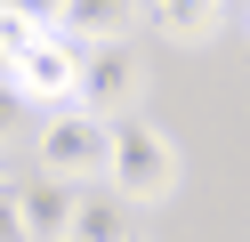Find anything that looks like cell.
<instances>
[{
    "label": "cell",
    "instance_id": "ba28073f",
    "mask_svg": "<svg viewBox=\"0 0 250 242\" xmlns=\"http://www.w3.org/2000/svg\"><path fill=\"white\" fill-rule=\"evenodd\" d=\"M137 0H65V16H57L49 32H65V41H113V32H129Z\"/></svg>",
    "mask_w": 250,
    "mask_h": 242
},
{
    "label": "cell",
    "instance_id": "9a60e30c",
    "mask_svg": "<svg viewBox=\"0 0 250 242\" xmlns=\"http://www.w3.org/2000/svg\"><path fill=\"white\" fill-rule=\"evenodd\" d=\"M129 242H137V234H129Z\"/></svg>",
    "mask_w": 250,
    "mask_h": 242
},
{
    "label": "cell",
    "instance_id": "8992f818",
    "mask_svg": "<svg viewBox=\"0 0 250 242\" xmlns=\"http://www.w3.org/2000/svg\"><path fill=\"white\" fill-rule=\"evenodd\" d=\"M226 16H234V0H153V32H162V41H178V48L218 41V32H226Z\"/></svg>",
    "mask_w": 250,
    "mask_h": 242
},
{
    "label": "cell",
    "instance_id": "7c38bea8",
    "mask_svg": "<svg viewBox=\"0 0 250 242\" xmlns=\"http://www.w3.org/2000/svg\"><path fill=\"white\" fill-rule=\"evenodd\" d=\"M8 8L33 16V24H57V16H65V0H8Z\"/></svg>",
    "mask_w": 250,
    "mask_h": 242
},
{
    "label": "cell",
    "instance_id": "277c9868",
    "mask_svg": "<svg viewBox=\"0 0 250 242\" xmlns=\"http://www.w3.org/2000/svg\"><path fill=\"white\" fill-rule=\"evenodd\" d=\"M8 81H17L24 105H73V81H81V41H65V32H41L33 48H24L17 65H8Z\"/></svg>",
    "mask_w": 250,
    "mask_h": 242
},
{
    "label": "cell",
    "instance_id": "7a4b0ae2",
    "mask_svg": "<svg viewBox=\"0 0 250 242\" xmlns=\"http://www.w3.org/2000/svg\"><path fill=\"white\" fill-rule=\"evenodd\" d=\"M105 145H113V121H105V113H89V105H57L49 129H41V170L89 186V177H105Z\"/></svg>",
    "mask_w": 250,
    "mask_h": 242
},
{
    "label": "cell",
    "instance_id": "5b68a950",
    "mask_svg": "<svg viewBox=\"0 0 250 242\" xmlns=\"http://www.w3.org/2000/svg\"><path fill=\"white\" fill-rule=\"evenodd\" d=\"M73 202H81V186L73 177H24L17 186V218H24V242H65L73 234Z\"/></svg>",
    "mask_w": 250,
    "mask_h": 242
},
{
    "label": "cell",
    "instance_id": "3957f363",
    "mask_svg": "<svg viewBox=\"0 0 250 242\" xmlns=\"http://www.w3.org/2000/svg\"><path fill=\"white\" fill-rule=\"evenodd\" d=\"M137 89H146V65H137V48L121 41H81V81H73V105H89V113H129L137 105Z\"/></svg>",
    "mask_w": 250,
    "mask_h": 242
},
{
    "label": "cell",
    "instance_id": "30bf717a",
    "mask_svg": "<svg viewBox=\"0 0 250 242\" xmlns=\"http://www.w3.org/2000/svg\"><path fill=\"white\" fill-rule=\"evenodd\" d=\"M0 242H24V218H17V186H0Z\"/></svg>",
    "mask_w": 250,
    "mask_h": 242
},
{
    "label": "cell",
    "instance_id": "4fadbf2b",
    "mask_svg": "<svg viewBox=\"0 0 250 242\" xmlns=\"http://www.w3.org/2000/svg\"><path fill=\"white\" fill-rule=\"evenodd\" d=\"M234 16H242V41H250V0H234Z\"/></svg>",
    "mask_w": 250,
    "mask_h": 242
},
{
    "label": "cell",
    "instance_id": "9c48e42d",
    "mask_svg": "<svg viewBox=\"0 0 250 242\" xmlns=\"http://www.w3.org/2000/svg\"><path fill=\"white\" fill-rule=\"evenodd\" d=\"M41 32H49V24H33V16H17V8H8V0H0V73H8V65H17L24 48L41 41Z\"/></svg>",
    "mask_w": 250,
    "mask_h": 242
},
{
    "label": "cell",
    "instance_id": "5bb4252c",
    "mask_svg": "<svg viewBox=\"0 0 250 242\" xmlns=\"http://www.w3.org/2000/svg\"><path fill=\"white\" fill-rule=\"evenodd\" d=\"M65 242H81V234H65Z\"/></svg>",
    "mask_w": 250,
    "mask_h": 242
},
{
    "label": "cell",
    "instance_id": "8fae6325",
    "mask_svg": "<svg viewBox=\"0 0 250 242\" xmlns=\"http://www.w3.org/2000/svg\"><path fill=\"white\" fill-rule=\"evenodd\" d=\"M17 113H24V97H17V81L0 73V137H8V129H17Z\"/></svg>",
    "mask_w": 250,
    "mask_h": 242
},
{
    "label": "cell",
    "instance_id": "6da1fadb",
    "mask_svg": "<svg viewBox=\"0 0 250 242\" xmlns=\"http://www.w3.org/2000/svg\"><path fill=\"white\" fill-rule=\"evenodd\" d=\"M178 145H169V129L153 121H113V145H105V186L121 194L129 210H153L178 194Z\"/></svg>",
    "mask_w": 250,
    "mask_h": 242
},
{
    "label": "cell",
    "instance_id": "52a82bcc",
    "mask_svg": "<svg viewBox=\"0 0 250 242\" xmlns=\"http://www.w3.org/2000/svg\"><path fill=\"white\" fill-rule=\"evenodd\" d=\"M73 234H81V242H129V234H137V210L121 202L113 186H105V194L81 186V202H73Z\"/></svg>",
    "mask_w": 250,
    "mask_h": 242
}]
</instances>
